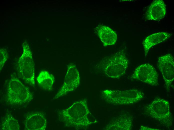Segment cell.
<instances>
[{"mask_svg": "<svg viewBox=\"0 0 174 130\" xmlns=\"http://www.w3.org/2000/svg\"><path fill=\"white\" fill-rule=\"evenodd\" d=\"M139 130H160L157 128H149L146 126H141Z\"/></svg>", "mask_w": 174, "mask_h": 130, "instance_id": "cell-18", "label": "cell"}, {"mask_svg": "<svg viewBox=\"0 0 174 130\" xmlns=\"http://www.w3.org/2000/svg\"><path fill=\"white\" fill-rule=\"evenodd\" d=\"M166 12V6L162 0L153 1L148 8L146 18L149 20H158L164 17Z\"/></svg>", "mask_w": 174, "mask_h": 130, "instance_id": "cell-12", "label": "cell"}, {"mask_svg": "<svg viewBox=\"0 0 174 130\" xmlns=\"http://www.w3.org/2000/svg\"><path fill=\"white\" fill-rule=\"evenodd\" d=\"M38 84L44 90L46 91L52 90L54 78L53 75L46 71H41L37 78Z\"/></svg>", "mask_w": 174, "mask_h": 130, "instance_id": "cell-15", "label": "cell"}, {"mask_svg": "<svg viewBox=\"0 0 174 130\" xmlns=\"http://www.w3.org/2000/svg\"><path fill=\"white\" fill-rule=\"evenodd\" d=\"M144 110L149 116L159 121L168 129H170L173 118L168 100L157 97L145 107Z\"/></svg>", "mask_w": 174, "mask_h": 130, "instance_id": "cell-4", "label": "cell"}, {"mask_svg": "<svg viewBox=\"0 0 174 130\" xmlns=\"http://www.w3.org/2000/svg\"><path fill=\"white\" fill-rule=\"evenodd\" d=\"M80 80L79 72L76 65L70 64L68 67L63 84L53 99H56L74 90L79 85Z\"/></svg>", "mask_w": 174, "mask_h": 130, "instance_id": "cell-7", "label": "cell"}, {"mask_svg": "<svg viewBox=\"0 0 174 130\" xmlns=\"http://www.w3.org/2000/svg\"><path fill=\"white\" fill-rule=\"evenodd\" d=\"M158 77L154 68L150 64L146 63L136 68L130 78L154 86L158 84Z\"/></svg>", "mask_w": 174, "mask_h": 130, "instance_id": "cell-9", "label": "cell"}, {"mask_svg": "<svg viewBox=\"0 0 174 130\" xmlns=\"http://www.w3.org/2000/svg\"><path fill=\"white\" fill-rule=\"evenodd\" d=\"M174 58L170 54L160 56L157 65L161 73L164 82L166 91L168 92L174 80Z\"/></svg>", "mask_w": 174, "mask_h": 130, "instance_id": "cell-8", "label": "cell"}, {"mask_svg": "<svg viewBox=\"0 0 174 130\" xmlns=\"http://www.w3.org/2000/svg\"><path fill=\"white\" fill-rule=\"evenodd\" d=\"M8 58V55L6 50L4 49L0 50V70H2L5 63Z\"/></svg>", "mask_w": 174, "mask_h": 130, "instance_id": "cell-17", "label": "cell"}, {"mask_svg": "<svg viewBox=\"0 0 174 130\" xmlns=\"http://www.w3.org/2000/svg\"><path fill=\"white\" fill-rule=\"evenodd\" d=\"M23 47V53L17 63L18 73L24 82L34 87V66L32 52L27 43L24 42Z\"/></svg>", "mask_w": 174, "mask_h": 130, "instance_id": "cell-6", "label": "cell"}, {"mask_svg": "<svg viewBox=\"0 0 174 130\" xmlns=\"http://www.w3.org/2000/svg\"><path fill=\"white\" fill-rule=\"evenodd\" d=\"M57 112L60 121L66 126L76 130L86 129L97 122L91 118L92 115L86 99L75 102L69 107Z\"/></svg>", "mask_w": 174, "mask_h": 130, "instance_id": "cell-1", "label": "cell"}, {"mask_svg": "<svg viewBox=\"0 0 174 130\" xmlns=\"http://www.w3.org/2000/svg\"><path fill=\"white\" fill-rule=\"evenodd\" d=\"M171 34L167 32H160L154 33L148 36L143 42L145 57L152 46L162 42L170 38Z\"/></svg>", "mask_w": 174, "mask_h": 130, "instance_id": "cell-14", "label": "cell"}, {"mask_svg": "<svg viewBox=\"0 0 174 130\" xmlns=\"http://www.w3.org/2000/svg\"><path fill=\"white\" fill-rule=\"evenodd\" d=\"M128 62L124 51L122 50L103 60L102 68L107 76L118 78L125 74Z\"/></svg>", "mask_w": 174, "mask_h": 130, "instance_id": "cell-5", "label": "cell"}, {"mask_svg": "<svg viewBox=\"0 0 174 130\" xmlns=\"http://www.w3.org/2000/svg\"><path fill=\"white\" fill-rule=\"evenodd\" d=\"M33 95L29 89L17 78L12 76L7 87L6 101L12 106L21 105L30 102Z\"/></svg>", "mask_w": 174, "mask_h": 130, "instance_id": "cell-3", "label": "cell"}, {"mask_svg": "<svg viewBox=\"0 0 174 130\" xmlns=\"http://www.w3.org/2000/svg\"><path fill=\"white\" fill-rule=\"evenodd\" d=\"M101 96L109 104L124 105L136 103L144 99V96L140 90L132 88L124 90H105L102 92Z\"/></svg>", "mask_w": 174, "mask_h": 130, "instance_id": "cell-2", "label": "cell"}, {"mask_svg": "<svg viewBox=\"0 0 174 130\" xmlns=\"http://www.w3.org/2000/svg\"><path fill=\"white\" fill-rule=\"evenodd\" d=\"M132 116L124 114L113 119L104 128L106 130H130L132 126Z\"/></svg>", "mask_w": 174, "mask_h": 130, "instance_id": "cell-11", "label": "cell"}, {"mask_svg": "<svg viewBox=\"0 0 174 130\" xmlns=\"http://www.w3.org/2000/svg\"><path fill=\"white\" fill-rule=\"evenodd\" d=\"M47 124L46 120L43 112H32L28 113L26 116L25 130H44Z\"/></svg>", "mask_w": 174, "mask_h": 130, "instance_id": "cell-10", "label": "cell"}, {"mask_svg": "<svg viewBox=\"0 0 174 130\" xmlns=\"http://www.w3.org/2000/svg\"><path fill=\"white\" fill-rule=\"evenodd\" d=\"M0 129L2 130H19L20 126L18 120L8 112L4 118Z\"/></svg>", "mask_w": 174, "mask_h": 130, "instance_id": "cell-16", "label": "cell"}, {"mask_svg": "<svg viewBox=\"0 0 174 130\" xmlns=\"http://www.w3.org/2000/svg\"><path fill=\"white\" fill-rule=\"evenodd\" d=\"M96 32L103 43L106 46L114 44L117 39L116 32L109 27L99 25L96 28Z\"/></svg>", "mask_w": 174, "mask_h": 130, "instance_id": "cell-13", "label": "cell"}]
</instances>
